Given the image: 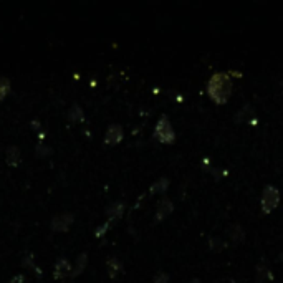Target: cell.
I'll return each mask as SVG.
<instances>
[{
  "instance_id": "1",
  "label": "cell",
  "mask_w": 283,
  "mask_h": 283,
  "mask_svg": "<svg viewBox=\"0 0 283 283\" xmlns=\"http://www.w3.org/2000/svg\"><path fill=\"white\" fill-rule=\"evenodd\" d=\"M207 95L217 104L227 103V100L232 95V76H229L224 72L214 73L207 81Z\"/></svg>"
},
{
  "instance_id": "2",
  "label": "cell",
  "mask_w": 283,
  "mask_h": 283,
  "mask_svg": "<svg viewBox=\"0 0 283 283\" xmlns=\"http://www.w3.org/2000/svg\"><path fill=\"white\" fill-rule=\"evenodd\" d=\"M154 138L162 144H171L176 141V133L172 129V124L169 121V118L166 115H162L159 118L158 124L154 128Z\"/></svg>"
},
{
  "instance_id": "3",
  "label": "cell",
  "mask_w": 283,
  "mask_h": 283,
  "mask_svg": "<svg viewBox=\"0 0 283 283\" xmlns=\"http://www.w3.org/2000/svg\"><path fill=\"white\" fill-rule=\"evenodd\" d=\"M260 204H262V210H264L265 214H270V212H273L280 204V190L275 186H267L264 189V192H262Z\"/></svg>"
},
{
  "instance_id": "4",
  "label": "cell",
  "mask_w": 283,
  "mask_h": 283,
  "mask_svg": "<svg viewBox=\"0 0 283 283\" xmlns=\"http://www.w3.org/2000/svg\"><path fill=\"white\" fill-rule=\"evenodd\" d=\"M73 221H75V215L72 214V212H63V214H56L52 219L50 227L55 232H65L70 229V225L73 224Z\"/></svg>"
},
{
  "instance_id": "5",
  "label": "cell",
  "mask_w": 283,
  "mask_h": 283,
  "mask_svg": "<svg viewBox=\"0 0 283 283\" xmlns=\"http://www.w3.org/2000/svg\"><path fill=\"white\" fill-rule=\"evenodd\" d=\"M124 138V133L123 128L119 124H111L108 129H106L104 134V143L108 146H115L118 143H121V139Z\"/></svg>"
},
{
  "instance_id": "6",
  "label": "cell",
  "mask_w": 283,
  "mask_h": 283,
  "mask_svg": "<svg viewBox=\"0 0 283 283\" xmlns=\"http://www.w3.org/2000/svg\"><path fill=\"white\" fill-rule=\"evenodd\" d=\"M72 270H73V267L70 265V262L67 258H60V260H56V264L53 267V277L56 280H63L65 277H68V275H72Z\"/></svg>"
},
{
  "instance_id": "7",
  "label": "cell",
  "mask_w": 283,
  "mask_h": 283,
  "mask_svg": "<svg viewBox=\"0 0 283 283\" xmlns=\"http://www.w3.org/2000/svg\"><path fill=\"white\" fill-rule=\"evenodd\" d=\"M172 210H174V204H172V201H169V199H161L159 204H158V207H156V221H158V222L164 221V219H167L169 215L172 214Z\"/></svg>"
},
{
  "instance_id": "8",
  "label": "cell",
  "mask_w": 283,
  "mask_h": 283,
  "mask_svg": "<svg viewBox=\"0 0 283 283\" xmlns=\"http://www.w3.org/2000/svg\"><path fill=\"white\" fill-rule=\"evenodd\" d=\"M20 159H22V151L17 146H9L5 151V161L9 166H18Z\"/></svg>"
},
{
  "instance_id": "9",
  "label": "cell",
  "mask_w": 283,
  "mask_h": 283,
  "mask_svg": "<svg viewBox=\"0 0 283 283\" xmlns=\"http://www.w3.org/2000/svg\"><path fill=\"white\" fill-rule=\"evenodd\" d=\"M124 209H126L124 202L123 201H116V202H113L108 209H106V214H108L110 221H116V219H119L124 214Z\"/></svg>"
},
{
  "instance_id": "10",
  "label": "cell",
  "mask_w": 283,
  "mask_h": 283,
  "mask_svg": "<svg viewBox=\"0 0 283 283\" xmlns=\"http://www.w3.org/2000/svg\"><path fill=\"white\" fill-rule=\"evenodd\" d=\"M86 265H88V255L83 252V253H80V255H78V258L75 262V267H73V270H72V278L78 277V275H81L84 272V268H86Z\"/></svg>"
},
{
  "instance_id": "11",
  "label": "cell",
  "mask_w": 283,
  "mask_h": 283,
  "mask_svg": "<svg viewBox=\"0 0 283 283\" xmlns=\"http://www.w3.org/2000/svg\"><path fill=\"white\" fill-rule=\"evenodd\" d=\"M106 268H108V275H110V277L111 278H116L118 273L123 270V264L116 257H111L108 260V264H106Z\"/></svg>"
},
{
  "instance_id": "12",
  "label": "cell",
  "mask_w": 283,
  "mask_h": 283,
  "mask_svg": "<svg viewBox=\"0 0 283 283\" xmlns=\"http://www.w3.org/2000/svg\"><path fill=\"white\" fill-rule=\"evenodd\" d=\"M167 187H169V179L161 178L149 187V194H164L167 190Z\"/></svg>"
},
{
  "instance_id": "13",
  "label": "cell",
  "mask_w": 283,
  "mask_h": 283,
  "mask_svg": "<svg viewBox=\"0 0 283 283\" xmlns=\"http://www.w3.org/2000/svg\"><path fill=\"white\" fill-rule=\"evenodd\" d=\"M67 116H68V119H70V121L76 123V121H83V119H84V113H83V110H81V108H80V106H78V104H73L72 108L68 110Z\"/></svg>"
},
{
  "instance_id": "14",
  "label": "cell",
  "mask_w": 283,
  "mask_h": 283,
  "mask_svg": "<svg viewBox=\"0 0 283 283\" xmlns=\"http://www.w3.org/2000/svg\"><path fill=\"white\" fill-rule=\"evenodd\" d=\"M10 88H12V84H10V80H9V78L0 76V101H2L4 98L10 93Z\"/></svg>"
},
{
  "instance_id": "15",
  "label": "cell",
  "mask_w": 283,
  "mask_h": 283,
  "mask_svg": "<svg viewBox=\"0 0 283 283\" xmlns=\"http://www.w3.org/2000/svg\"><path fill=\"white\" fill-rule=\"evenodd\" d=\"M108 229H110V222H106V224H103V225H101V227H98V229H96L95 235H96L98 238H100V237L103 235V233L108 232Z\"/></svg>"
},
{
  "instance_id": "16",
  "label": "cell",
  "mask_w": 283,
  "mask_h": 283,
  "mask_svg": "<svg viewBox=\"0 0 283 283\" xmlns=\"http://www.w3.org/2000/svg\"><path fill=\"white\" fill-rule=\"evenodd\" d=\"M154 283H169V277L166 273H159V275H156Z\"/></svg>"
},
{
  "instance_id": "17",
  "label": "cell",
  "mask_w": 283,
  "mask_h": 283,
  "mask_svg": "<svg viewBox=\"0 0 283 283\" xmlns=\"http://www.w3.org/2000/svg\"><path fill=\"white\" fill-rule=\"evenodd\" d=\"M10 283H25V277H24V275H17L15 278H12Z\"/></svg>"
}]
</instances>
